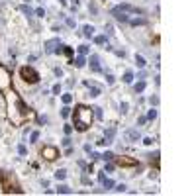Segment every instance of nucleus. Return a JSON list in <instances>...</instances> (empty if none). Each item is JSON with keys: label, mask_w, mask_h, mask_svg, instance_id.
<instances>
[{"label": "nucleus", "mask_w": 196, "mask_h": 196, "mask_svg": "<svg viewBox=\"0 0 196 196\" xmlns=\"http://www.w3.org/2000/svg\"><path fill=\"white\" fill-rule=\"evenodd\" d=\"M67 26H69V28H75V20H73V18H67Z\"/></svg>", "instance_id": "obj_38"}, {"label": "nucleus", "mask_w": 196, "mask_h": 196, "mask_svg": "<svg viewBox=\"0 0 196 196\" xmlns=\"http://www.w3.org/2000/svg\"><path fill=\"white\" fill-rule=\"evenodd\" d=\"M78 53H80V55H87L88 53V45H78Z\"/></svg>", "instance_id": "obj_28"}, {"label": "nucleus", "mask_w": 196, "mask_h": 196, "mask_svg": "<svg viewBox=\"0 0 196 196\" xmlns=\"http://www.w3.org/2000/svg\"><path fill=\"white\" fill-rule=\"evenodd\" d=\"M98 63H100V57L98 55H90V67H92L94 73H100V65Z\"/></svg>", "instance_id": "obj_8"}, {"label": "nucleus", "mask_w": 196, "mask_h": 196, "mask_svg": "<svg viewBox=\"0 0 196 196\" xmlns=\"http://www.w3.org/2000/svg\"><path fill=\"white\" fill-rule=\"evenodd\" d=\"M51 92H53V94H59V92H61V87H59V84H55V87H53V90H51Z\"/></svg>", "instance_id": "obj_40"}, {"label": "nucleus", "mask_w": 196, "mask_h": 196, "mask_svg": "<svg viewBox=\"0 0 196 196\" xmlns=\"http://www.w3.org/2000/svg\"><path fill=\"white\" fill-rule=\"evenodd\" d=\"M131 26H143L145 24V18H135V20H128Z\"/></svg>", "instance_id": "obj_20"}, {"label": "nucleus", "mask_w": 196, "mask_h": 196, "mask_svg": "<svg viewBox=\"0 0 196 196\" xmlns=\"http://www.w3.org/2000/svg\"><path fill=\"white\" fill-rule=\"evenodd\" d=\"M88 10L92 12V14H98V8H96V4H92V2H90V6H88Z\"/></svg>", "instance_id": "obj_33"}, {"label": "nucleus", "mask_w": 196, "mask_h": 196, "mask_svg": "<svg viewBox=\"0 0 196 196\" xmlns=\"http://www.w3.org/2000/svg\"><path fill=\"white\" fill-rule=\"evenodd\" d=\"M131 80H133V73H131V71H128V73L124 75V82H126V84H130Z\"/></svg>", "instance_id": "obj_23"}, {"label": "nucleus", "mask_w": 196, "mask_h": 196, "mask_svg": "<svg viewBox=\"0 0 196 196\" xmlns=\"http://www.w3.org/2000/svg\"><path fill=\"white\" fill-rule=\"evenodd\" d=\"M61 116H63V118H69V116H71V108H69V106H65V108L61 110Z\"/></svg>", "instance_id": "obj_27"}, {"label": "nucleus", "mask_w": 196, "mask_h": 196, "mask_svg": "<svg viewBox=\"0 0 196 196\" xmlns=\"http://www.w3.org/2000/svg\"><path fill=\"white\" fill-rule=\"evenodd\" d=\"M94 43L96 45H104L106 43V35H96V37H94Z\"/></svg>", "instance_id": "obj_21"}, {"label": "nucleus", "mask_w": 196, "mask_h": 196, "mask_svg": "<svg viewBox=\"0 0 196 196\" xmlns=\"http://www.w3.org/2000/svg\"><path fill=\"white\" fill-rule=\"evenodd\" d=\"M116 190L118 192H126V185H116Z\"/></svg>", "instance_id": "obj_36"}, {"label": "nucleus", "mask_w": 196, "mask_h": 196, "mask_svg": "<svg viewBox=\"0 0 196 196\" xmlns=\"http://www.w3.org/2000/svg\"><path fill=\"white\" fill-rule=\"evenodd\" d=\"M41 155H43L47 161H53V159L59 157V149H57V147H51V145H47V147H43Z\"/></svg>", "instance_id": "obj_5"}, {"label": "nucleus", "mask_w": 196, "mask_h": 196, "mask_svg": "<svg viewBox=\"0 0 196 196\" xmlns=\"http://www.w3.org/2000/svg\"><path fill=\"white\" fill-rule=\"evenodd\" d=\"M118 163L124 165V167H130V165H135L133 159H128V157H118Z\"/></svg>", "instance_id": "obj_12"}, {"label": "nucleus", "mask_w": 196, "mask_h": 196, "mask_svg": "<svg viewBox=\"0 0 196 196\" xmlns=\"http://www.w3.org/2000/svg\"><path fill=\"white\" fill-rule=\"evenodd\" d=\"M84 84H87L88 87V90H90V96L92 98H96V96H100V87H96V84H90V82H84Z\"/></svg>", "instance_id": "obj_9"}, {"label": "nucleus", "mask_w": 196, "mask_h": 196, "mask_svg": "<svg viewBox=\"0 0 196 196\" xmlns=\"http://www.w3.org/2000/svg\"><path fill=\"white\" fill-rule=\"evenodd\" d=\"M155 118H157V110H149V112H147V120H155Z\"/></svg>", "instance_id": "obj_26"}, {"label": "nucleus", "mask_w": 196, "mask_h": 196, "mask_svg": "<svg viewBox=\"0 0 196 196\" xmlns=\"http://www.w3.org/2000/svg\"><path fill=\"white\" fill-rule=\"evenodd\" d=\"M84 63H87V59H84V55H78V57H75L73 61H71V65H75V67H84Z\"/></svg>", "instance_id": "obj_10"}, {"label": "nucleus", "mask_w": 196, "mask_h": 196, "mask_svg": "<svg viewBox=\"0 0 196 196\" xmlns=\"http://www.w3.org/2000/svg\"><path fill=\"white\" fill-rule=\"evenodd\" d=\"M20 73H22V78L26 82H37L39 80V73L35 69H32V67H22Z\"/></svg>", "instance_id": "obj_2"}, {"label": "nucleus", "mask_w": 196, "mask_h": 196, "mask_svg": "<svg viewBox=\"0 0 196 196\" xmlns=\"http://www.w3.org/2000/svg\"><path fill=\"white\" fill-rule=\"evenodd\" d=\"M110 14H112L116 20H120V22H128V20H130V18H128V14H126V12H122L118 6H116V8H110Z\"/></svg>", "instance_id": "obj_6"}, {"label": "nucleus", "mask_w": 196, "mask_h": 196, "mask_svg": "<svg viewBox=\"0 0 196 196\" xmlns=\"http://www.w3.org/2000/svg\"><path fill=\"white\" fill-rule=\"evenodd\" d=\"M145 122H147V118H145V116H141V118H137V124H139V126H143Z\"/></svg>", "instance_id": "obj_42"}, {"label": "nucleus", "mask_w": 196, "mask_h": 196, "mask_svg": "<svg viewBox=\"0 0 196 196\" xmlns=\"http://www.w3.org/2000/svg\"><path fill=\"white\" fill-rule=\"evenodd\" d=\"M82 185H90V178L88 176H82Z\"/></svg>", "instance_id": "obj_48"}, {"label": "nucleus", "mask_w": 196, "mask_h": 196, "mask_svg": "<svg viewBox=\"0 0 196 196\" xmlns=\"http://www.w3.org/2000/svg\"><path fill=\"white\" fill-rule=\"evenodd\" d=\"M126 137H128V139H131V141H135V139H139V131H137V130L126 131Z\"/></svg>", "instance_id": "obj_11"}, {"label": "nucleus", "mask_w": 196, "mask_h": 196, "mask_svg": "<svg viewBox=\"0 0 196 196\" xmlns=\"http://www.w3.org/2000/svg\"><path fill=\"white\" fill-rule=\"evenodd\" d=\"M82 33H84L87 37H92V35H94V28H92V26H84V28H82Z\"/></svg>", "instance_id": "obj_16"}, {"label": "nucleus", "mask_w": 196, "mask_h": 196, "mask_svg": "<svg viewBox=\"0 0 196 196\" xmlns=\"http://www.w3.org/2000/svg\"><path fill=\"white\" fill-rule=\"evenodd\" d=\"M114 135H116V128H108V130H106V141H108V143H112Z\"/></svg>", "instance_id": "obj_14"}, {"label": "nucleus", "mask_w": 196, "mask_h": 196, "mask_svg": "<svg viewBox=\"0 0 196 196\" xmlns=\"http://www.w3.org/2000/svg\"><path fill=\"white\" fill-rule=\"evenodd\" d=\"M143 143H145V145H151V143H153V137H145Z\"/></svg>", "instance_id": "obj_45"}, {"label": "nucleus", "mask_w": 196, "mask_h": 196, "mask_svg": "<svg viewBox=\"0 0 196 196\" xmlns=\"http://www.w3.org/2000/svg\"><path fill=\"white\" fill-rule=\"evenodd\" d=\"M102 186L108 190V188H112V186H114V180H110V178H106V176H104V178H102Z\"/></svg>", "instance_id": "obj_19"}, {"label": "nucleus", "mask_w": 196, "mask_h": 196, "mask_svg": "<svg viewBox=\"0 0 196 196\" xmlns=\"http://www.w3.org/2000/svg\"><path fill=\"white\" fill-rule=\"evenodd\" d=\"M118 8H120L122 12H126V14H128V12H130V14H141L139 8H135V6H131V4H122V6H118Z\"/></svg>", "instance_id": "obj_7"}, {"label": "nucleus", "mask_w": 196, "mask_h": 196, "mask_svg": "<svg viewBox=\"0 0 196 196\" xmlns=\"http://www.w3.org/2000/svg\"><path fill=\"white\" fill-rule=\"evenodd\" d=\"M65 176H67V171H65V169H59V171H55V178H57V180H63Z\"/></svg>", "instance_id": "obj_17"}, {"label": "nucleus", "mask_w": 196, "mask_h": 196, "mask_svg": "<svg viewBox=\"0 0 196 196\" xmlns=\"http://www.w3.org/2000/svg\"><path fill=\"white\" fill-rule=\"evenodd\" d=\"M92 112H94V116H96L98 120H102V118H104V114H102V108H100V106H94Z\"/></svg>", "instance_id": "obj_18"}, {"label": "nucleus", "mask_w": 196, "mask_h": 196, "mask_svg": "<svg viewBox=\"0 0 196 196\" xmlns=\"http://www.w3.org/2000/svg\"><path fill=\"white\" fill-rule=\"evenodd\" d=\"M59 51H63L65 55H73V49H71V47H63V49H59Z\"/></svg>", "instance_id": "obj_35"}, {"label": "nucleus", "mask_w": 196, "mask_h": 196, "mask_svg": "<svg viewBox=\"0 0 196 196\" xmlns=\"http://www.w3.org/2000/svg\"><path fill=\"white\" fill-rule=\"evenodd\" d=\"M71 131H73V126H65V133H67V135H69Z\"/></svg>", "instance_id": "obj_47"}, {"label": "nucleus", "mask_w": 196, "mask_h": 196, "mask_svg": "<svg viewBox=\"0 0 196 196\" xmlns=\"http://www.w3.org/2000/svg\"><path fill=\"white\" fill-rule=\"evenodd\" d=\"M143 90H145V82H143V80H139V82L135 84V92H143Z\"/></svg>", "instance_id": "obj_25"}, {"label": "nucleus", "mask_w": 196, "mask_h": 196, "mask_svg": "<svg viewBox=\"0 0 196 196\" xmlns=\"http://www.w3.org/2000/svg\"><path fill=\"white\" fill-rule=\"evenodd\" d=\"M149 102H151V104H159V98H157V96H151V98H149Z\"/></svg>", "instance_id": "obj_44"}, {"label": "nucleus", "mask_w": 196, "mask_h": 196, "mask_svg": "<svg viewBox=\"0 0 196 196\" xmlns=\"http://www.w3.org/2000/svg\"><path fill=\"white\" fill-rule=\"evenodd\" d=\"M61 143H63L65 147H71V143H73V141H71V137L67 135V137H63V141H61Z\"/></svg>", "instance_id": "obj_30"}, {"label": "nucleus", "mask_w": 196, "mask_h": 196, "mask_svg": "<svg viewBox=\"0 0 196 196\" xmlns=\"http://www.w3.org/2000/svg\"><path fill=\"white\" fill-rule=\"evenodd\" d=\"M135 65L139 67V69H141V67H145V59H143L141 55H135Z\"/></svg>", "instance_id": "obj_22"}, {"label": "nucleus", "mask_w": 196, "mask_h": 196, "mask_svg": "<svg viewBox=\"0 0 196 196\" xmlns=\"http://www.w3.org/2000/svg\"><path fill=\"white\" fill-rule=\"evenodd\" d=\"M106 82H108V84H114V76H112V75H106Z\"/></svg>", "instance_id": "obj_39"}, {"label": "nucleus", "mask_w": 196, "mask_h": 196, "mask_svg": "<svg viewBox=\"0 0 196 196\" xmlns=\"http://www.w3.org/2000/svg\"><path fill=\"white\" fill-rule=\"evenodd\" d=\"M59 49H61V41H59V37L45 41V53H59Z\"/></svg>", "instance_id": "obj_3"}, {"label": "nucleus", "mask_w": 196, "mask_h": 196, "mask_svg": "<svg viewBox=\"0 0 196 196\" xmlns=\"http://www.w3.org/2000/svg\"><path fill=\"white\" fill-rule=\"evenodd\" d=\"M8 87H10V71L0 67V90H4Z\"/></svg>", "instance_id": "obj_4"}, {"label": "nucleus", "mask_w": 196, "mask_h": 196, "mask_svg": "<svg viewBox=\"0 0 196 196\" xmlns=\"http://www.w3.org/2000/svg\"><path fill=\"white\" fill-rule=\"evenodd\" d=\"M106 32H108V33H114V28H112L110 24H108V26H106Z\"/></svg>", "instance_id": "obj_49"}, {"label": "nucleus", "mask_w": 196, "mask_h": 196, "mask_svg": "<svg viewBox=\"0 0 196 196\" xmlns=\"http://www.w3.org/2000/svg\"><path fill=\"white\" fill-rule=\"evenodd\" d=\"M104 171H108V173H110V171H114V165H112V163H108V165H106V169H104Z\"/></svg>", "instance_id": "obj_46"}, {"label": "nucleus", "mask_w": 196, "mask_h": 196, "mask_svg": "<svg viewBox=\"0 0 196 196\" xmlns=\"http://www.w3.org/2000/svg\"><path fill=\"white\" fill-rule=\"evenodd\" d=\"M63 102H65V104H71V102H73V96H71V94H63Z\"/></svg>", "instance_id": "obj_29"}, {"label": "nucleus", "mask_w": 196, "mask_h": 196, "mask_svg": "<svg viewBox=\"0 0 196 196\" xmlns=\"http://www.w3.org/2000/svg\"><path fill=\"white\" fill-rule=\"evenodd\" d=\"M59 2H61V4H65V0H59Z\"/></svg>", "instance_id": "obj_50"}, {"label": "nucleus", "mask_w": 196, "mask_h": 196, "mask_svg": "<svg viewBox=\"0 0 196 196\" xmlns=\"http://www.w3.org/2000/svg\"><path fill=\"white\" fill-rule=\"evenodd\" d=\"M100 157H102L104 161H112V159H114L116 155H114V153H112V151H106V153H104V155H100Z\"/></svg>", "instance_id": "obj_24"}, {"label": "nucleus", "mask_w": 196, "mask_h": 196, "mask_svg": "<svg viewBox=\"0 0 196 196\" xmlns=\"http://www.w3.org/2000/svg\"><path fill=\"white\" fill-rule=\"evenodd\" d=\"M116 55H118V57H122V59H124V57H126V51H124V49H118V51H116Z\"/></svg>", "instance_id": "obj_41"}, {"label": "nucleus", "mask_w": 196, "mask_h": 196, "mask_svg": "<svg viewBox=\"0 0 196 196\" xmlns=\"http://www.w3.org/2000/svg\"><path fill=\"white\" fill-rule=\"evenodd\" d=\"M18 153H20V155H26V153H28V149H26L24 145H20V147H18Z\"/></svg>", "instance_id": "obj_37"}, {"label": "nucleus", "mask_w": 196, "mask_h": 196, "mask_svg": "<svg viewBox=\"0 0 196 196\" xmlns=\"http://www.w3.org/2000/svg\"><path fill=\"white\" fill-rule=\"evenodd\" d=\"M30 139H32V143H33V141H37V139H39V133H37V131H33L32 135H30Z\"/></svg>", "instance_id": "obj_32"}, {"label": "nucleus", "mask_w": 196, "mask_h": 196, "mask_svg": "<svg viewBox=\"0 0 196 196\" xmlns=\"http://www.w3.org/2000/svg\"><path fill=\"white\" fill-rule=\"evenodd\" d=\"M120 110H122V114H126V112H128V102H122V104H120Z\"/></svg>", "instance_id": "obj_34"}, {"label": "nucleus", "mask_w": 196, "mask_h": 196, "mask_svg": "<svg viewBox=\"0 0 196 196\" xmlns=\"http://www.w3.org/2000/svg\"><path fill=\"white\" fill-rule=\"evenodd\" d=\"M33 14H35V16H39V18H43V16H45V10H43V8H37Z\"/></svg>", "instance_id": "obj_31"}, {"label": "nucleus", "mask_w": 196, "mask_h": 196, "mask_svg": "<svg viewBox=\"0 0 196 196\" xmlns=\"http://www.w3.org/2000/svg\"><path fill=\"white\" fill-rule=\"evenodd\" d=\"M90 124H92V112H90V108L78 106L75 110V128L78 131H84L90 128Z\"/></svg>", "instance_id": "obj_1"}, {"label": "nucleus", "mask_w": 196, "mask_h": 196, "mask_svg": "<svg viewBox=\"0 0 196 196\" xmlns=\"http://www.w3.org/2000/svg\"><path fill=\"white\" fill-rule=\"evenodd\" d=\"M20 12H22L24 16H28V18H32V16H33V10L30 8V6H26V4H24V6H20Z\"/></svg>", "instance_id": "obj_13"}, {"label": "nucleus", "mask_w": 196, "mask_h": 196, "mask_svg": "<svg viewBox=\"0 0 196 196\" xmlns=\"http://www.w3.org/2000/svg\"><path fill=\"white\" fill-rule=\"evenodd\" d=\"M57 192H59V194H71L73 190H71L67 185H59V186H57Z\"/></svg>", "instance_id": "obj_15"}, {"label": "nucleus", "mask_w": 196, "mask_h": 196, "mask_svg": "<svg viewBox=\"0 0 196 196\" xmlns=\"http://www.w3.org/2000/svg\"><path fill=\"white\" fill-rule=\"evenodd\" d=\"M90 159H92V161H98V159H100V155H98V153H90Z\"/></svg>", "instance_id": "obj_43"}]
</instances>
